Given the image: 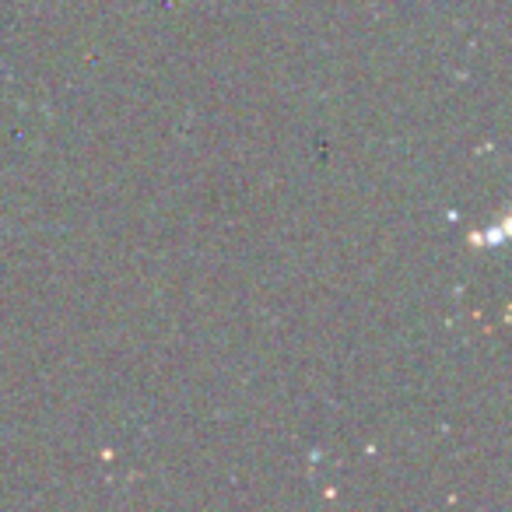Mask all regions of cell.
Returning <instances> with one entry per match:
<instances>
[{
  "instance_id": "cell-1",
  "label": "cell",
  "mask_w": 512,
  "mask_h": 512,
  "mask_svg": "<svg viewBox=\"0 0 512 512\" xmlns=\"http://www.w3.org/2000/svg\"><path fill=\"white\" fill-rule=\"evenodd\" d=\"M509 239V218H502L495 228H488V235H477L474 242H484V246H498V242Z\"/></svg>"
}]
</instances>
